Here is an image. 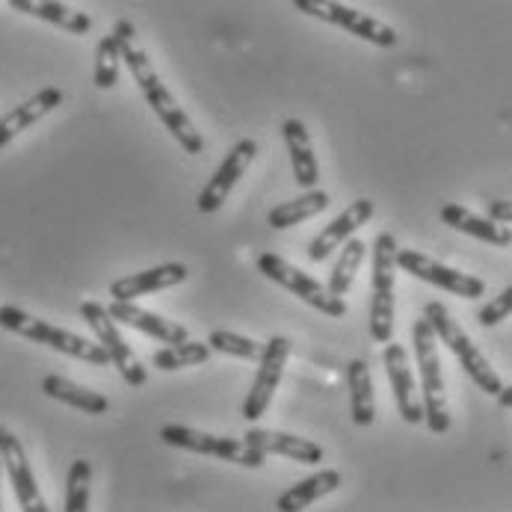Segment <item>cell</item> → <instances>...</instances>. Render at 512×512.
Instances as JSON below:
<instances>
[{
	"label": "cell",
	"instance_id": "33",
	"mask_svg": "<svg viewBox=\"0 0 512 512\" xmlns=\"http://www.w3.org/2000/svg\"><path fill=\"white\" fill-rule=\"evenodd\" d=\"M489 220L501 222V225H512V199H498V202H489Z\"/></svg>",
	"mask_w": 512,
	"mask_h": 512
},
{
	"label": "cell",
	"instance_id": "35",
	"mask_svg": "<svg viewBox=\"0 0 512 512\" xmlns=\"http://www.w3.org/2000/svg\"><path fill=\"white\" fill-rule=\"evenodd\" d=\"M0 486H3V462H0ZM0 512H3V492H0Z\"/></svg>",
	"mask_w": 512,
	"mask_h": 512
},
{
	"label": "cell",
	"instance_id": "14",
	"mask_svg": "<svg viewBox=\"0 0 512 512\" xmlns=\"http://www.w3.org/2000/svg\"><path fill=\"white\" fill-rule=\"evenodd\" d=\"M382 362H385V370H388V382H391L400 418L406 424H424V400H421V391L415 385V373H412V365H409L406 347L403 344H385Z\"/></svg>",
	"mask_w": 512,
	"mask_h": 512
},
{
	"label": "cell",
	"instance_id": "27",
	"mask_svg": "<svg viewBox=\"0 0 512 512\" xmlns=\"http://www.w3.org/2000/svg\"><path fill=\"white\" fill-rule=\"evenodd\" d=\"M367 255V246L362 240H350V243H344V249H341V258L335 261V267H332V273H329V291L335 293V296H347L350 288H353V282H356V273H359V267H362V261H365Z\"/></svg>",
	"mask_w": 512,
	"mask_h": 512
},
{
	"label": "cell",
	"instance_id": "32",
	"mask_svg": "<svg viewBox=\"0 0 512 512\" xmlns=\"http://www.w3.org/2000/svg\"><path fill=\"white\" fill-rule=\"evenodd\" d=\"M510 314H512V285L507 288V291L498 293L495 299H489V302L477 311V320H480V326L492 329V326L504 323Z\"/></svg>",
	"mask_w": 512,
	"mask_h": 512
},
{
	"label": "cell",
	"instance_id": "2",
	"mask_svg": "<svg viewBox=\"0 0 512 512\" xmlns=\"http://www.w3.org/2000/svg\"><path fill=\"white\" fill-rule=\"evenodd\" d=\"M0 329H6V332H12V335H21V338H27V341H33V344L51 347V350H57V353H63V356L80 359V362H86V365H113L101 344H92L89 338L74 335L69 329L51 326L48 320H39V317L27 314V311L18 308V305H0Z\"/></svg>",
	"mask_w": 512,
	"mask_h": 512
},
{
	"label": "cell",
	"instance_id": "9",
	"mask_svg": "<svg viewBox=\"0 0 512 512\" xmlns=\"http://www.w3.org/2000/svg\"><path fill=\"white\" fill-rule=\"evenodd\" d=\"M296 9L311 15V18H320V21H329L359 39H365L370 45H379V48H394L400 42L397 30L388 27L385 21L367 15V12H359L353 6H344V3H323V0H296Z\"/></svg>",
	"mask_w": 512,
	"mask_h": 512
},
{
	"label": "cell",
	"instance_id": "23",
	"mask_svg": "<svg viewBox=\"0 0 512 512\" xmlns=\"http://www.w3.org/2000/svg\"><path fill=\"white\" fill-rule=\"evenodd\" d=\"M42 391H45V397H51L57 403H66V406H72L77 412H86V415H104L110 409V400L104 394H98L92 388H83V385H77L66 376H57V373L42 379Z\"/></svg>",
	"mask_w": 512,
	"mask_h": 512
},
{
	"label": "cell",
	"instance_id": "24",
	"mask_svg": "<svg viewBox=\"0 0 512 512\" xmlns=\"http://www.w3.org/2000/svg\"><path fill=\"white\" fill-rule=\"evenodd\" d=\"M9 6L15 12H24V15H33V18H42L54 27H63L74 36H83L92 30V18L86 12H77L66 3H54V0H9Z\"/></svg>",
	"mask_w": 512,
	"mask_h": 512
},
{
	"label": "cell",
	"instance_id": "12",
	"mask_svg": "<svg viewBox=\"0 0 512 512\" xmlns=\"http://www.w3.org/2000/svg\"><path fill=\"white\" fill-rule=\"evenodd\" d=\"M0 462H3V474L12 486V495H15L21 512H48V504L36 486L33 468L27 462L24 444H21V439H15L6 427H0Z\"/></svg>",
	"mask_w": 512,
	"mask_h": 512
},
{
	"label": "cell",
	"instance_id": "4",
	"mask_svg": "<svg viewBox=\"0 0 512 512\" xmlns=\"http://www.w3.org/2000/svg\"><path fill=\"white\" fill-rule=\"evenodd\" d=\"M424 317L430 320V326H433L439 344H444V347L456 356V362H459L462 370L480 385V391L498 397V394L504 391V382H501L498 370H495L492 362L483 356V350L468 338V332L453 320V314L447 311V305H444V302H436V299L427 302V305H424Z\"/></svg>",
	"mask_w": 512,
	"mask_h": 512
},
{
	"label": "cell",
	"instance_id": "28",
	"mask_svg": "<svg viewBox=\"0 0 512 512\" xmlns=\"http://www.w3.org/2000/svg\"><path fill=\"white\" fill-rule=\"evenodd\" d=\"M122 33L113 27L95 51V86L98 89H113L119 83V66H122Z\"/></svg>",
	"mask_w": 512,
	"mask_h": 512
},
{
	"label": "cell",
	"instance_id": "16",
	"mask_svg": "<svg viewBox=\"0 0 512 512\" xmlns=\"http://www.w3.org/2000/svg\"><path fill=\"white\" fill-rule=\"evenodd\" d=\"M190 276L187 264L181 261H169V264H157V267H148L143 273H134V276H125V279H116L110 285V296L113 302H134L140 296L148 293L166 291V288H175V285H184Z\"/></svg>",
	"mask_w": 512,
	"mask_h": 512
},
{
	"label": "cell",
	"instance_id": "30",
	"mask_svg": "<svg viewBox=\"0 0 512 512\" xmlns=\"http://www.w3.org/2000/svg\"><path fill=\"white\" fill-rule=\"evenodd\" d=\"M211 350H217V353H225V356H234V359H243V362H261V356H264V344H258V341H252V338H246V335H237V332H211L208 335V341H205Z\"/></svg>",
	"mask_w": 512,
	"mask_h": 512
},
{
	"label": "cell",
	"instance_id": "1",
	"mask_svg": "<svg viewBox=\"0 0 512 512\" xmlns=\"http://www.w3.org/2000/svg\"><path fill=\"white\" fill-rule=\"evenodd\" d=\"M116 30L122 33V60L128 66V72L134 74L140 92L146 95L148 107L154 110V116L169 128V134L181 143L187 154H202L205 151V140L196 131L193 119L181 110V104L175 101V95L169 92V86L160 80V74L154 72L148 54L137 45V30L131 21H119Z\"/></svg>",
	"mask_w": 512,
	"mask_h": 512
},
{
	"label": "cell",
	"instance_id": "34",
	"mask_svg": "<svg viewBox=\"0 0 512 512\" xmlns=\"http://www.w3.org/2000/svg\"><path fill=\"white\" fill-rule=\"evenodd\" d=\"M495 400H498V406H501V409H512V385L510 388H504Z\"/></svg>",
	"mask_w": 512,
	"mask_h": 512
},
{
	"label": "cell",
	"instance_id": "11",
	"mask_svg": "<svg viewBox=\"0 0 512 512\" xmlns=\"http://www.w3.org/2000/svg\"><path fill=\"white\" fill-rule=\"evenodd\" d=\"M288 356H291V341L282 338V335H273L267 344H264V356L258 362V373L252 379V388L243 400V418L246 421H258L264 418V412L270 409L273 403V394L282 382V373L288 365Z\"/></svg>",
	"mask_w": 512,
	"mask_h": 512
},
{
	"label": "cell",
	"instance_id": "26",
	"mask_svg": "<svg viewBox=\"0 0 512 512\" xmlns=\"http://www.w3.org/2000/svg\"><path fill=\"white\" fill-rule=\"evenodd\" d=\"M329 202H332V199H329L326 190H311V193H302V196H296L291 202L276 205V208L267 214V222H270V228H276V231L293 228V225H299V222L323 214V211L329 208Z\"/></svg>",
	"mask_w": 512,
	"mask_h": 512
},
{
	"label": "cell",
	"instance_id": "8",
	"mask_svg": "<svg viewBox=\"0 0 512 512\" xmlns=\"http://www.w3.org/2000/svg\"><path fill=\"white\" fill-rule=\"evenodd\" d=\"M160 439L169 447H181L190 453H202V456H220L225 462L243 465V468H261L267 462V456L255 447H249L240 439H225V436H211L184 424H166L160 427Z\"/></svg>",
	"mask_w": 512,
	"mask_h": 512
},
{
	"label": "cell",
	"instance_id": "21",
	"mask_svg": "<svg viewBox=\"0 0 512 512\" xmlns=\"http://www.w3.org/2000/svg\"><path fill=\"white\" fill-rule=\"evenodd\" d=\"M439 217L444 225L468 234V237H477L483 243H492V246H512V228L510 225H501V222L489 220V217H477L474 211L456 205V202H447L441 205Z\"/></svg>",
	"mask_w": 512,
	"mask_h": 512
},
{
	"label": "cell",
	"instance_id": "29",
	"mask_svg": "<svg viewBox=\"0 0 512 512\" xmlns=\"http://www.w3.org/2000/svg\"><path fill=\"white\" fill-rule=\"evenodd\" d=\"M211 359V347L205 341H187L178 347H163L151 356L154 367L160 370H181V367L205 365Z\"/></svg>",
	"mask_w": 512,
	"mask_h": 512
},
{
	"label": "cell",
	"instance_id": "22",
	"mask_svg": "<svg viewBox=\"0 0 512 512\" xmlns=\"http://www.w3.org/2000/svg\"><path fill=\"white\" fill-rule=\"evenodd\" d=\"M338 486H341V471H335V468L317 471V474H311V477H305V480L293 483L288 492H282V495H279V501H276V510L302 512L305 507H311L314 501H320V498L332 495Z\"/></svg>",
	"mask_w": 512,
	"mask_h": 512
},
{
	"label": "cell",
	"instance_id": "19",
	"mask_svg": "<svg viewBox=\"0 0 512 512\" xmlns=\"http://www.w3.org/2000/svg\"><path fill=\"white\" fill-rule=\"evenodd\" d=\"M243 441L255 450H261L264 456L276 453V456H288L293 462L302 465H320L323 462V447L311 439H299L291 433H276V430H264V427H252Z\"/></svg>",
	"mask_w": 512,
	"mask_h": 512
},
{
	"label": "cell",
	"instance_id": "25",
	"mask_svg": "<svg viewBox=\"0 0 512 512\" xmlns=\"http://www.w3.org/2000/svg\"><path fill=\"white\" fill-rule=\"evenodd\" d=\"M347 382H350V409L353 424L370 427L376 421V397H373V379L365 359H353L347 365Z\"/></svg>",
	"mask_w": 512,
	"mask_h": 512
},
{
	"label": "cell",
	"instance_id": "7",
	"mask_svg": "<svg viewBox=\"0 0 512 512\" xmlns=\"http://www.w3.org/2000/svg\"><path fill=\"white\" fill-rule=\"evenodd\" d=\"M80 317H83V323L92 329L95 341L104 347V353L110 356V362H113L116 370L122 373V379H125L131 388H143L148 382L146 367L137 359V353L128 347V341L122 338L119 323L110 317V311H107L101 302L86 299V302H80Z\"/></svg>",
	"mask_w": 512,
	"mask_h": 512
},
{
	"label": "cell",
	"instance_id": "31",
	"mask_svg": "<svg viewBox=\"0 0 512 512\" xmlns=\"http://www.w3.org/2000/svg\"><path fill=\"white\" fill-rule=\"evenodd\" d=\"M89 486H92V465L86 459H74L66 480V510L89 512Z\"/></svg>",
	"mask_w": 512,
	"mask_h": 512
},
{
	"label": "cell",
	"instance_id": "5",
	"mask_svg": "<svg viewBox=\"0 0 512 512\" xmlns=\"http://www.w3.org/2000/svg\"><path fill=\"white\" fill-rule=\"evenodd\" d=\"M397 240L382 231L373 240V276H370V338L376 344H391L394 311H397Z\"/></svg>",
	"mask_w": 512,
	"mask_h": 512
},
{
	"label": "cell",
	"instance_id": "10",
	"mask_svg": "<svg viewBox=\"0 0 512 512\" xmlns=\"http://www.w3.org/2000/svg\"><path fill=\"white\" fill-rule=\"evenodd\" d=\"M397 267L403 273L421 279V282H430V285H436L441 291L462 296V299H480L486 293V282L480 276L453 270V267L441 264L436 258L418 252V249H397Z\"/></svg>",
	"mask_w": 512,
	"mask_h": 512
},
{
	"label": "cell",
	"instance_id": "6",
	"mask_svg": "<svg viewBox=\"0 0 512 512\" xmlns=\"http://www.w3.org/2000/svg\"><path fill=\"white\" fill-rule=\"evenodd\" d=\"M258 273H264L270 282H276L279 288L291 291L296 299H302L305 305L317 308L326 317H344L347 314V302L341 296H335L326 285H320L314 276L302 273L299 267H293L291 261H285L276 252L258 255Z\"/></svg>",
	"mask_w": 512,
	"mask_h": 512
},
{
	"label": "cell",
	"instance_id": "13",
	"mask_svg": "<svg viewBox=\"0 0 512 512\" xmlns=\"http://www.w3.org/2000/svg\"><path fill=\"white\" fill-rule=\"evenodd\" d=\"M255 157H258V143L249 140V137L228 148V154H225V160L220 163V169L211 175V181L199 193V211L202 214H217L220 211L222 205H225V199H228V193L234 190V184L243 178V172L252 166Z\"/></svg>",
	"mask_w": 512,
	"mask_h": 512
},
{
	"label": "cell",
	"instance_id": "18",
	"mask_svg": "<svg viewBox=\"0 0 512 512\" xmlns=\"http://www.w3.org/2000/svg\"><path fill=\"white\" fill-rule=\"evenodd\" d=\"M63 104V89L57 86H45L36 95H30L27 101H21L18 107H12L9 113L0 116V148H6L21 131H27L30 125H36L39 119H45L51 110H57Z\"/></svg>",
	"mask_w": 512,
	"mask_h": 512
},
{
	"label": "cell",
	"instance_id": "3",
	"mask_svg": "<svg viewBox=\"0 0 512 512\" xmlns=\"http://www.w3.org/2000/svg\"><path fill=\"white\" fill-rule=\"evenodd\" d=\"M412 344H415V359H418V373H421V400H424V424L430 433H447L450 430V406H447V385L441 373L439 338L430 326L427 317L415 320L412 326Z\"/></svg>",
	"mask_w": 512,
	"mask_h": 512
},
{
	"label": "cell",
	"instance_id": "15",
	"mask_svg": "<svg viewBox=\"0 0 512 512\" xmlns=\"http://www.w3.org/2000/svg\"><path fill=\"white\" fill-rule=\"evenodd\" d=\"M370 217H373V202H370V199H356L344 214H338L335 220L329 222V225L308 243V261H311V264L329 261V255H332L338 246L350 243L353 234H356L365 222H370Z\"/></svg>",
	"mask_w": 512,
	"mask_h": 512
},
{
	"label": "cell",
	"instance_id": "17",
	"mask_svg": "<svg viewBox=\"0 0 512 512\" xmlns=\"http://www.w3.org/2000/svg\"><path fill=\"white\" fill-rule=\"evenodd\" d=\"M107 311H110V317H113L116 323H125V326L143 332V335L160 341V344L178 347V344H187V341H190L187 326H181V323H175V320H166V317H160V314H154V311H146V308H140V305H134V302H110Z\"/></svg>",
	"mask_w": 512,
	"mask_h": 512
},
{
	"label": "cell",
	"instance_id": "20",
	"mask_svg": "<svg viewBox=\"0 0 512 512\" xmlns=\"http://www.w3.org/2000/svg\"><path fill=\"white\" fill-rule=\"evenodd\" d=\"M282 140L288 146L293 166V181L311 193L317 190V181H320V166H317V157H314V146H311V134L305 128V122L299 119H285L282 122Z\"/></svg>",
	"mask_w": 512,
	"mask_h": 512
}]
</instances>
